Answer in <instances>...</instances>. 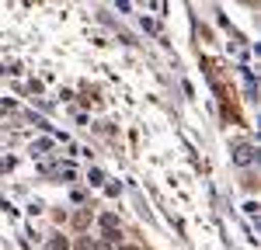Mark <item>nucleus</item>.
I'll use <instances>...</instances> for the list:
<instances>
[{
  "instance_id": "f257e3e1",
  "label": "nucleus",
  "mask_w": 261,
  "mask_h": 250,
  "mask_svg": "<svg viewBox=\"0 0 261 250\" xmlns=\"http://www.w3.org/2000/svg\"><path fill=\"white\" fill-rule=\"evenodd\" d=\"M233 160H237V164H251V160H254V149H251L247 143L233 146Z\"/></svg>"
},
{
  "instance_id": "f03ea898",
  "label": "nucleus",
  "mask_w": 261,
  "mask_h": 250,
  "mask_svg": "<svg viewBox=\"0 0 261 250\" xmlns=\"http://www.w3.org/2000/svg\"><path fill=\"white\" fill-rule=\"evenodd\" d=\"M73 226H77V229H87V226H91V208H81V212L73 215Z\"/></svg>"
},
{
  "instance_id": "7ed1b4c3",
  "label": "nucleus",
  "mask_w": 261,
  "mask_h": 250,
  "mask_svg": "<svg viewBox=\"0 0 261 250\" xmlns=\"http://www.w3.org/2000/svg\"><path fill=\"white\" fill-rule=\"evenodd\" d=\"M49 250H70V243L63 236H56V240H49Z\"/></svg>"
},
{
  "instance_id": "20e7f679",
  "label": "nucleus",
  "mask_w": 261,
  "mask_h": 250,
  "mask_svg": "<svg viewBox=\"0 0 261 250\" xmlns=\"http://www.w3.org/2000/svg\"><path fill=\"white\" fill-rule=\"evenodd\" d=\"M94 247V243H91V236H81V240H77V250H91Z\"/></svg>"
},
{
  "instance_id": "39448f33",
  "label": "nucleus",
  "mask_w": 261,
  "mask_h": 250,
  "mask_svg": "<svg viewBox=\"0 0 261 250\" xmlns=\"http://www.w3.org/2000/svg\"><path fill=\"white\" fill-rule=\"evenodd\" d=\"M91 250H115V247H112V243H105V240H101V243H94V247H91Z\"/></svg>"
},
{
  "instance_id": "423d86ee",
  "label": "nucleus",
  "mask_w": 261,
  "mask_h": 250,
  "mask_svg": "<svg viewBox=\"0 0 261 250\" xmlns=\"http://www.w3.org/2000/svg\"><path fill=\"white\" fill-rule=\"evenodd\" d=\"M119 250H140V247H119Z\"/></svg>"
}]
</instances>
